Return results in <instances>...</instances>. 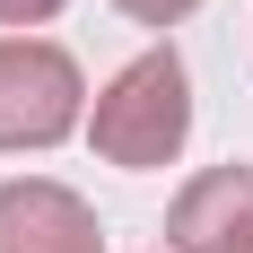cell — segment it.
<instances>
[{
  "instance_id": "cell-1",
  "label": "cell",
  "mask_w": 253,
  "mask_h": 253,
  "mask_svg": "<svg viewBox=\"0 0 253 253\" xmlns=\"http://www.w3.org/2000/svg\"><path fill=\"white\" fill-rule=\"evenodd\" d=\"M183 140H192V70H183L175 44H149L140 61L96 87V114H87V149L105 166H131V175H149V166H175Z\"/></svg>"
},
{
  "instance_id": "cell-2",
  "label": "cell",
  "mask_w": 253,
  "mask_h": 253,
  "mask_svg": "<svg viewBox=\"0 0 253 253\" xmlns=\"http://www.w3.org/2000/svg\"><path fill=\"white\" fill-rule=\"evenodd\" d=\"M87 123V79L52 35H0V149H61Z\"/></svg>"
},
{
  "instance_id": "cell-3",
  "label": "cell",
  "mask_w": 253,
  "mask_h": 253,
  "mask_svg": "<svg viewBox=\"0 0 253 253\" xmlns=\"http://www.w3.org/2000/svg\"><path fill=\"white\" fill-rule=\"evenodd\" d=\"M0 253H105V227L70 183L18 175L0 183Z\"/></svg>"
},
{
  "instance_id": "cell-4",
  "label": "cell",
  "mask_w": 253,
  "mask_h": 253,
  "mask_svg": "<svg viewBox=\"0 0 253 253\" xmlns=\"http://www.w3.org/2000/svg\"><path fill=\"white\" fill-rule=\"evenodd\" d=\"M166 253H253V166H210L166 210Z\"/></svg>"
},
{
  "instance_id": "cell-5",
  "label": "cell",
  "mask_w": 253,
  "mask_h": 253,
  "mask_svg": "<svg viewBox=\"0 0 253 253\" xmlns=\"http://www.w3.org/2000/svg\"><path fill=\"white\" fill-rule=\"evenodd\" d=\"M123 18H140V26H175V18H192L201 0H114Z\"/></svg>"
},
{
  "instance_id": "cell-6",
  "label": "cell",
  "mask_w": 253,
  "mask_h": 253,
  "mask_svg": "<svg viewBox=\"0 0 253 253\" xmlns=\"http://www.w3.org/2000/svg\"><path fill=\"white\" fill-rule=\"evenodd\" d=\"M70 0H0V26H44V18H61Z\"/></svg>"
}]
</instances>
